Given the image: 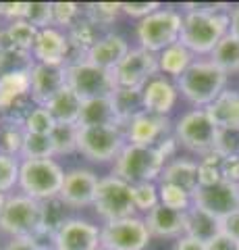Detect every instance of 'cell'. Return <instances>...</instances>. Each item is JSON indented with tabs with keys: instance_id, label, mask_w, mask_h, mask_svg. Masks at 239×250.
Returning a JSON list of instances; mask_svg holds the SVG:
<instances>
[{
	"instance_id": "obj_37",
	"label": "cell",
	"mask_w": 239,
	"mask_h": 250,
	"mask_svg": "<svg viewBox=\"0 0 239 250\" xmlns=\"http://www.w3.org/2000/svg\"><path fill=\"white\" fill-rule=\"evenodd\" d=\"M56 125H58L56 119L46 106H34L27 113L25 121H23L25 131H29V134H42V136H50Z\"/></svg>"
},
{
	"instance_id": "obj_2",
	"label": "cell",
	"mask_w": 239,
	"mask_h": 250,
	"mask_svg": "<svg viewBox=\"0 0 239 250\" xmlns=\"http://www.w3.org/2000/svg\"><path fill=\"white\" fill-rule=\"evenodd\" d=\"M227 73L219 69L212 61H196L179 80L177 88L196 106H208L214 103L227 85Z\"/></svg>"
},
{
	"instance_id": "obj_21",
	"label": "cell",
	"mask_w": 239,
	"mask_h": 250,
	"mask_svg": "<svg viewBox=\"0 0 239 250\" xmlns=\"http://www.w3.org/2000/svg\"><path fill=\"white\" fill-rule=\"evenodd\" d=\"M177 94H179V88L171 80H166V77H154L142 90L144 111L168 117V113L175 108Z\"/></svg>"
},
{
	"instance_id": "obj_22",
	"label": "cell",
	"mask_w": 239,
	"mask_h": 250,
	"mask_svg": "<svg viewBox=\"0 0 239 250\" xmlns=\"http://www.w3.org/2000/svg\"><path fill=\"white\" fill-rule=\"evenodd\" d=\"M148 231L152 238H175L179 240L185 236V213L175 208H168L165 205H158L144 217Z\"/></svg>"
},
{
	"instance_id": "obj_52",
	"label": "cell",
	"mask_w": 239,
	"mask_h": 250,
	"mask_svg": "<svg viewBox=\"0 0 239 250\" xmlns=\"http://www.w3.org/2000/svg\"><path fill=\"white\" fill-rule=\"evenodd\" d=\"M221 228H222V233H227V236L235 238L239 242V208L221 219Z\"/></svg>"
},
{
	"instance_id": "obj_49",
	"label": "cell",
	"mask_w": 239,
	"mask_h": 250,
	"mask_svg": "<svg viewBox=\"0 0 239 250\" xmlns=\"http://www.w3.org/2000/svg\"><path fill=\"white\" fill-rule=\"evenodd\" d=\"M27 13V2H0V17L11 21H21L25 19Z\"/></svg>"
},
{
	"instance_id": "obj_30",
	"label": "cell",
	"mask_w": 239,
	"mask_h": 250,
	"mask_svg": "<svg viewBox=\"0 0 239 250\" xmlns=\"http://www.w3.org/2000/svg\"><path fill=\"white\" fill-rule=\"evenodd\" d=\"M112 100L123 127H127L129 121L144 111V96L137 88H117L112 92Z\"/></svg>"
},
{
	"instance_id": "obj_11",
	"label": "cell",
	"mask_w": 239,
	"mask_h": 250,
	"mask_svg": "<svg viewBox=\"0 0 239 250\" xmlns=\"http://www.w3.org/2000/svg\"><path fill=\"white\" fill-rule=\"evenodd\" d=\"M150 240L148 225L137 215L106 221L100 228V246L104 250H146Z\"/></svg>"
},
{
	"instance_id": "obj_46",
	"label": "cell",
	"mask_w": 239,
	"mask_h": 250,
	"mask_svg": "<svg viewBox=\"0 0 239 250\" xmlns=\"http://www.w3.org/2000/svg\"><path fill=\"white\" fill-rule=\"evenodd\" d=\"M160 9H163L160 2H123V13H127L129 17H137L140 21Z\"/></svg>"
},
{
	"instance_id": "obj_38",
	"label": "cell",
	"mask_w": 239,
	"mask_h": 250,
	"mask_svg": "<svg viewBox=\"0 0 239 250\" xmlns=\"http://www.w3.org/2000/svg\"><path fill=\"white\" fill-rule=\"evenodd\" d=\"M158 192H160V205L168 208L185 213V210L194 207V194L185 192L183 188H177L173 184H158Z\"/></svg>"
},
{
	"instance_id": "obj_14",
	"label": "cell",
	"mask_w": 239,
	"mask_h": 250,
	"mask_svg": "<svg viewBox=\"0 0 239 250\" xmlns=\"http://www.w3.org/2000/svg\"><path fill=\"white\" fill-rule=\"evenodd\" d=\"M100 177L92 169L86 167H75L65 173V182L60 188L58 198L71 208H83V207H94L96 190H98Z\"/></svg>"
},
{
	"instance_id": "obj_39",
	"label": "cell",
	"mask_w": 239,
	"mask_h": 250,
	"mask_svg": "<svg viewBox=\"0 0 239 250\" xmlns=\"http://www.w3.org/2000/svg\"><path fill=\"white\" fill-rule=\"evenodd\" d=\"M222 159L219 152H208L202 156V161L198 163V175H200V186H214L222 182V173H221V165Z\"/></svg>"
},
{
	"instance_id": "obj_26",
	"label": "cell",
	"mask_w": 239,
	"mask_h": 250,
	"mask_svg": "<svg viewBox=\"0 0 239 250\" xmlns=\"http://www.w3.org/2000/svg\"><path fill=\"white\" fill-rule=\"evenodd\" d=\"M67 38H69V44H71V59H69V62H73L77 59H86V54L92 50V46L102 36H100V29L90 19L81 17L75 25L67 29Z\"/></svg>"
},
{
	"instance_id": "obj_59",
	"label": "cell",
	"mask_w": 239,
	"mask_h": 250,
	"mask_svg": "<svg viewBox=\"0 0 239 250\" xmlns=\"http://www.w3.org/2000/svg\"><path fill=\"white\" fill-rule=\"evenodd\" d=\"M0 29H2V27H0Z\"/></svg>"
},
{
	"instance_id": "obj_23",
	"label": "cell",
	"mask_w": 239,
	"mask_h": 250,
	"mask_svg": "<svg viewBox=\"0 0 239 250\" xmlns=\"http://www.w3.org/2000/svg\"><path fill=\"white\" fill-rule=\"evenodd\" d=\"M100 125H110V127H123L121 119L114 108L112 94L110 96H100L83 100L81 117H79V127H100ZM125 129V127H123Z\"/></svg>"
},
{
	"instance_id": "obj_58",
	"label": "cell",
	"mask_w": 239,
	"mask_h": 250,
	"mask_svg": "<svg viewBox=\"0 0 239 250\" xmlns=\"http://www.w3.org/2000/svg\"><path fill=\"white\" fill-rule=\"evenodd\" d=\"M98 250H104V248H102V246H100V248H98Z\"/></svg>"
},
{
	"instance_id": "obj_5",
	"label": "cell",
	"mask_w": 239,
	"mask_h": 250,
	"mask_svg": "<svg viewBox=\"0 0 239 250\" xmlns=\"http://www.w3.org/2000/svg\"><path fill=\"white\" fill-rule=\"evenodd\" d=\"M181 27H183L181 13H177L175 9H160L137 23L135 36L137 42H140V48L160 54L168 46L179 42Z\"/></svg>"
},
{
	"instance_id": "obj_53",
	"label": "cell",
	"mask_w": 239,
	"mask_h": 250,
	"mask_svg": "<svg viewBox=\"0 0 239 250\" xmlns=\"http://www.w3.org/2000/svg\"><path fill=\"white\" fill-rule=\"evenodd\" d=\"M177 138L175 136H166L165 140H160V142L156 144V148H158V152H160V156L166 161V163H171V159L175 156V152H177Z\"/></svg>"
},
{
	"instance_id": "obj_54",
	"label": "cell",
	"mask_w": 239,
	"mask_h": 250,
	"mask_svg": "<svg viewBox=\"0 0 239 250\" xmlns=\"http://www.w3.org/2000/svg\"><path fill=\"white\" fill-rule=\"evenodd\" d=\"M173 250H206V244L200 242L196 238H189V236H181L179 240L175 242Z\"/></svg>"
},
{
	"instance_id": "obj_43",
	"label": "cell",
	"mask_w": 239,
	"mask_h": 250,
	"mask_svg": "<svg viewBox=\"0 0 239 250\" xmlns=\"http://www.w3.org/2000/svg\"><path fill=\"white\" fill-rule=\"evenodd\" d=\"M44 205V229L42 233H50L55 238L56 229L60 225L65 223V202L60 198H55V200H48V202H42Z\"/></svg>"
},
{
	"instance_id": "obj_42",
	"label": "cell",
	"mask_w": 239,
	"mask_h": 250,
	"mask_svg": "<svg viewBox=\"0 0 239 250\" xmlns=\"http://www.w3.org/2000/svg\"><path fill=\"white\" fill-rule=\"evenodd\" d=\"M214 152H219L221 156L239 154V125H229V127H219L217 129Z\"/></svg>"
},
{
	"instance_id": "obj_48",
	"label": "cell",
	"mask_w": 239,
	"mask_h": 250,
	"mask_svg": "<svg viewBox=\"0 0 239 250\" xmlns=\"http://www.w3.org/2000/svg\"><path fill=\"white\" fill-rule=\"evenodd\" d=\"M185 13L189 11H200V13H214V15H229V4L225 2H185L183 4Z\"/></svg>"
},
{
	"instance_id": "obj_10",
	"label": "cell",
	"mask_w": 239,
	"mask_h": 250,
	"mask_svg": "<svg viewBox=\"0 0 239 250\" xmlns=\"http://www.w3.org/2000/svg\"><path fill=\"white\" fill-rule=\"evenodd\" d=\"M217 125L208 117L206 108H194L185 113L175 123V138L177 142L183 144L187 150L198 154H208L214 150V140H217Z\"/></svg>"
},
{
	"instance_id": "obj_25",
	"label": "cell",
	"mask_w": 239,
	"mask_h": 250,
	"mask_svg": "<svg viewBox=\"0 0 239 250\" xmlns=\"http://www.w3.org/2000/svg\"><path fill=\"white\" fill-rule=\"evenodd\" d=\"M160 184H173L177 188H183L185 192L194 194L200 186V175H198V163L189 159H175L166 163L160 175Z\"/></svg>"
},
{
	"instance_id": "obj_29",
	"label": "cell",
	"mask_w": 239,
	"mask_h": 250,
	"mask_svg": "<svg viewBox=\"0 0 239 250\" xmlns=\"http://www.w3.org/2000/svg\"><path fill=\"white\" fill-rule=\"evenodd\" d=\"M194 62H196L194 52H191L189 48H185L181 42L168 46L166 50H163L158 54V69L165 75L175 77V80H179V77L187 71Z\"/></svg>"
},
{
	"instance_id": "obj_57",
	"label": "cell",
	"mask_w": 239,
	"mask_h": 250,
	"mask_svg": "<svg viewBox=\"0 0 239 250\" xmlns=\"http://www.w3.org/2000/svg\"><path fill=\"white\" fill-rule=\"evenodd\" d=\"M0 127H2V113H0Z\"/></svg>"
},
{
	"instance_id": "obj_35",
	"label": "cell",
	"mask_w": 239,
	"mask_h": 250,
	"mask_svg": "<svg viewBox=\"0 0 239 250\" xmlns=\"http://www.w3.org/2000/svg\"><path fill=\"white\" fill-rule=\"evenodd\" d=\"M6 34L13 40V44L17 46L19 50L23 52H32L34 50V44H36V38L40 34V29L34 27L32 23H27L25 19L21 21H11L9 25H4Z\"/></svg>"
},
{
	"instance_id": "obj_47",
	"label": "cell",
	"mask_w": 239,
	"mask_h": 250,
	"mask_svg": "<svg viewBox=\"0 0 239 250\" xmlns=\"http://www.w3.org/2000/svg\"><path fill=\"white\" fill-rule=\"evenodd\" d=\"M221 173H222V182L239 186V154L225 156V159H222Z\"/></svg>"
},
{
	"instance_id": "obj_34",
	"label": "cell",
	"mask_w": 239,
	"mask_h": 250,
	"mask_svg": "<svg viewBox=\"0 0 239 250\" xmlns=\"http://www.w3.org/2000/svg\"><path fill=\"white\" fill-rule=\"evenodd\" d=\"M77 138H79V125H65L58 123L50 134L55 156H65L77 152Z\"/></svg>"
},
{
	"instance_id": "obj_8",
	"label": "cell",
	"mask_w": 239,
	"mask_h": 250,
	"mask_svg": "<svg viewBox=\"0 0 239 250\" xmlns=\"http://www.w3.org/2000/svg\"><path fill=\"white\" fill-rule=\"evenodd\" d=\"M96 213L106 221H117V219L133 217L137 210L133 205V188L131 184L123 182L117 175L100 177L96 198H94Z\"/></svg>"
},
{
	"instance_id": "obj_24",
	"label": "cell",
	"mask_w": 239,
	"mask_h": 250,
	"mask_svg": "<svg viewBox=\"0 0 239 250\" xmlns=\"http://www.w3.org/2000/svg\"><path fill=\"white\" fill-rule=\"evenodd\" d=\"M222 231L221 228V219L217 215L208 213V210L200 207H191L189 210H185V236L196 238L200 242L208 244L212 238H217Z\"/></svg>"
},
{
	"instance_id": "obj_41",
	"label": "cell",
	"mask_w": 239,
	"mask_h": 250,
	"mask_svg": "<svg viewBox=\"0 0 239 250\" xmlns=\"http://www.w3.org/2000/svg\"><path fill=\"white\" fill-rule=\"evenodd\" d=\"M19 173H21V159L0 152V192L9 196L13 188L19 186Z\"/></svg>"
},
{
	"instance_id": "obj_12",
	"label": "cell",
	"mask_w": 239,
	"mask_h": 250,
	"mask_svg": "<svg viewBox=\"0 0 239 250\" xmlns=\"http://www.w3.org/2000/svg\"><path fill=\"white\" fill-rule=\"evenodd\" d=\"M158 71V54L148 52L144 48H131L112 73L114 80H117V88L144 90V85L154 80Z\"/></svg>"
},
{
	"instance_id": "obj_3",
	"label": "cell",
	"mask_w": 239,
	"mask_h": 250,
	"mask_svg": "<svg viewBox=\"0 0 239 250\" xmlns=\"http://www.w3.org/2000/svg\"><path fill=\"white\" fill-rule=\"evenodd\" d=\"M63 167L55 159H29L21 161L19 188L21 194L37 202H48L58 198L60 188L65 182Z\"/></svg>"
},
{
	"instance_id": "obj_15",
	"label": "cell",
	"mask_w": 239,
	"mask_h": 250,
	"mask_svg": "<svg viewBox=\"0 0 239 250\" xmlns=\"http://www.w3.org/2000/svg\"><path fill=\"white\" fill-rule=\"evenodd\" d=\"M194 205L222 219L239 208V186L229 182L198 186V190L194 192Z\"/></svg>"
},
{
	"instance_id": "obj_33",
	"label": "cell",
	"mask_w": 239,
	"mask_h": 250,
	"mask_svg": "<svg viewBox=\"0 0 239 250\" xmlns=\"http://www.w3.org/2000/svg\"><path fill=\"white\" fill-rule=\"evenodd\" d=\"M25 127L23 123H13L2 119V127H0V152L9 156H21V148L25 142Z\"/></svg>"
},
{
	"instance_id": "obj_4",
	"label": "cell",
	"mask_w": 239,
	"mask_h": 250,
	"mask_svg": "<svg viewBox=\"0 0 239 250\" xmlns=\"http://www.w3.org/2000/svg\"><path fill=\"white\" fill-rule=\"evenodd\" d=\"M165 167L166 161L160 156L156 146H137L127 142L112 165V175L135 186L160 179Z\"/></svg>"
},
{
	"instance_id": "obj_28",
	"label": "cell",
	"mask_w": 239,
	"mask_h": 250,
	"mask_svg": "<svg viewBox=\"0 0 239 250\" xmlns=\"http://www.w3.org/2000/svg\"><path fill=\"white\" fill-rule=\"evenodd\" d=\"M206 113L217 127L239 125V92L225 90L214 103L206 106Z\"/></svg>"
},
{
	"instance_id": "obj_55",
	"label": "cell",
	"mask_w": 239,
	"mask_h": 250,
	"mask_svg": "<svg viewBox=\"0 0 239 250\" xmlns=\"http://www.w3.org/2000/svg\"><path fill=\"white\" fill-rule=\"evenodd\" d=\"M229 34L231 36H235L237 40H239V4H235L233 9L229 11Z\"/></svg>"
},
{
	"instance_id": "obj_51",
	"label": "cell",
	"mask_w": 239,
	"mask_h": 250,
	"mask_svg": "<svg viewBox=\"0 0 239 250\" xmlns=\"http://www.w3.org/2000/svg\"><path fill=\"white\" fill-rule=\"evenodd\" d=\"M206 250H239V242L221 231L217 238H212L206 244Z\"/></svg>"
},
{
	"instance_id": "obj_56",
	"label": "cell",
	"mask_w": 239,
	"mask_h": 250,
	"mask_svg": "<svg viewBox=\"0 0 239 250\" xmlns=\"http://www.w3.org/2000/svg\"><path fill=\"white\" fill-rule=\"evenodd\" d=\"M6 198H9V196H6V194H2V192H0V215H2V210H4V205H6Z\"/></svg>"
},
{
	"instance_id": "obj_44",
	"label": "cell",
	"mask_w": 239,
	"mask_h": 250,
	"mask_svg": "<svg viewBox=\"0 0 239 250\" xmlns=\"http://www.w3.org/2000/svg\"><path fill=\"white\" fill-rule=\"evenodd\" d=\"M25 21L32 23L37 29L55 27V13H52V2H27Z\"/></svg>"
},
{
	"instance_id": "obj_6",
	"label": "cell",
	"mask_w": 239,
	"mask_h": 250,
	"mask_svg": "<svg viewBox=\"0 0 239 250\" xmlns=\"http://www.w3.org/2000/svg\"><path fill=\"white\" fill-rule=\"evenodd\" d=\"M0 229L17 236H42L44 229V205L25 194H13L6 198L4 210L0 215Z\"/></svg>"
},
{
	"instance_id": "obj_13",
	"label": "cell",
	"mask_w": 239,
	"mask_h": 250,
	"mask_svg": "<svg viewBox=\"0 0 239 250\" xmlns=\"http://www.w3.org/2000/svg\"><path fill=\"white\" fill-rule=\"evenodd\" d=\"M55 250H98L100 248V228L88 219L67 217L65 223L56 229Z\"/></svg>"
},
{
	"instance_id": "obj_19",
	"label": "cell",
	"mask_w": 239,
	"mask_h": 250,
	"mask_svg": "<svg viewBox=\"0 0 239 250\" xmlns=\"http://www.w3.org/2000/svg\"><path fill=\"white\" fill-rule=\"evenodd\" d=\"M27 98H32V67L0 75V113H11L25 104Z\"/></svg>"
},
{
	"instance_id": "obj_27",
	"label": "cell",
	"mask_w": 239,
	"mask_h": 250,
	"mask_svg": "<svg viewBox=\"0 0 239 250\" xmlns=\"http://www.w3.org/2000/svg\"><path fill=\"white\" fill-rule=\"evenodd\" d=\"M46 108L52 113V117L56 119V123L65 125H79L81 108H83V98L79 94H75L71 88H67L63 92H58L55 98L50 100Z\"/></svg>"
},
{
	"instance_id": "obj_7",
	"label": "cell",
	"mask_w": 239,
	"mask_h": 250,
	"mask_svg": "<svg viewBox=\"0 0 239 250\" xmlns=\"http://www.w3.org/2000/svg\"><path fill=\"white\" fill-rule=\"evenodd\" d=\"M67 83L83 100L110 96L117 90L114 73L90 62L88 59H77L67 65Z\"/></svg>"
},
{
	"instance_id": "obj_50",
	"label": "cell",
	"mask_w": 239,
	"mask_h": 250,
	"mask_svg": "<svg viewBox=\"0 0 239 250\" xmlns=\"http://www.w3.org/2000/svg\"><path fill=\"white\" fill-rule=\"evenodd\" d=\"M4 250H46V248L40 246L36 236H17L6 242Z\"/></svg>"
},
{
	"instance_id": "obj_9",
	"label": "cell",
	"mask_w": 239,
	"mask_h": 250,
	"mask_svg": "<svg viewBox=\"0 0 239 250\" xmlns=\"http://www.w3.org/2000/svg\"><path fill=\"white\" fill-rule=\"evenodd\" d=\"M127 138L123 127H79L77 138V152H81L92 163H109L117 161V156L125 148Z\"/></svg>"
},
{
	"instance_id": "obj_31",
	"label": "cell",
	"mask_w": 239,
	"mask_h": 250,
	"mask_svg": "<svg viewBox=\"0 0 239 250\" xmlns=\"http://www.w3.org/2000/svg\"><path fill=\"white\" fill-rule=\"evenodd\" d=\"M210 61L219 69H222L227 75L239 73V40L235 36L227 34L217 44V48L210 52Z\"/></svg>"
},
{
	"instance_id": "obj_18",
	"label": "cell",
	"mask_w": 239,
	"mask_h": 250,
	"mask_svg": "<svg viewBox=\"0 0 239 250\" xmlns=\"http://www.w3.org/2000/svg\"><path fill=\"white\" fill-rule=\"evenodd\" d=\"M32 57L42 65H67L71 59V44H69L67 31H60L58 27L40 29Z\"/></svg>"
},
{
	"instance_id": "obj_17",
	"label": "cell",
	"mask_w": 239,
	"mask_h": 250,
	"mask_svg": "<svg viewBox=\"0 0 239 250\" xmlns=\"http://www.w3.org/2000/svg\"><path fill=\"white\" fill-rule=\"evenodd\" d=\"M171 131V121L168 117L154 115L148 111H142L135 115L125 127V138L129 144L137 146H156L160 140H165Z\"/></svg>"
},
{
	"instance_id": "obj_16",
	"label": "cell",
	"mask_w": 239,
	"mask_h": 250,
	"mask_svg": "<svg viewBox=\"0 0 239 250\" xmlns=\"http://www.w3.org/2000/svg\"><path fill=\"white\" fill-rule=\"evenodd\" d=\"M67 65H42L32 67V103L34 106H46L58 92L67 88Z\"/></svg>"
},
{
	"instance_id": "obj_40",
	"label": "cell",
	"mask_w": 239,
	"mask_h": 250,
	"mask_svg": "<svg viewBox=\"0 0 239 250\" xmlns=\"http://www.w3.org/2000/svg\"><path fill=\"white\" fill-rule=\"evenodd\" d=\"M133 188V205L135 210H142V213L148 215L152 208H156L160 205V192L158 186L154 182H146V184H135Z\"/></svg>"
},
{
	"instance_id": "obj_1",
	"label": "cell",
	"mask_w": 239,
	"mask_h": 250,
	"mask_svg": "<svg viewBox=\"0 0 239 250\" xmlns=\"http://www.w3.org/2000/svg\"><path fill=\"white\" fill-rule=\"evenodd\" d=\"M229 15L189 11L183 15L179 42L194 54H210L217 44L229 34Z\"/></svg>"
},
{
	"instance_id": "obj_20",
	"label": "cell",
	"mask_w": 239,
	"mask_h": 250,
	"mask_svg": "<svg viewBox=\"0 0 239 250\" xmlns=\"http://www.w3.org/2000/svg\"><path fill=\"white\" fill-rule=\"evenodd\" d=\"M129 42L123 36L114 34V31H106L100 40L92 46V50L86 54V59L94 65L114 71L119 67V62L127 57L129 52Z\"/></svg>"
},
{
	"instance_id": "obj_32",
	"label": "cell",
	"mask_w": 239,
	"mask_h": 250,
	"mask_svg": "<svg viewBox=\"0 0 239 250\" xmlns=\"http://www.w3.org/2000/svg\"><path fill=\"white\" fill-rule=\"evenodd\" d=\"M123 13V2H90L83 9V17L90 19L98 29H109Z\"/></svg>"
},
{
	"instance_id": "obj_45",
	"label": "cell",
	"mask_w": 239,
	"mask_h": 250,
	"mask_svg": "<svg viewBox=\"0 0 239 250\" xmlns=\"http://www.w3.org/2000/svg\"><path fill=\"white\" fill-rule=\"evenodd\" d=\"M52 13H55V27L69 29L83 17V9L77 2H52Z\"/></svg>"
},
{
	"instance_id": "obj_36",
	"label": "cell",
	"mask_w": 239,
	"mask_h": 250,
	"mask_svg": "<svg viewBox=\"0 0 239 250\" xmlns=\"http://www.w3.org/2000/svg\"><path fill=\"white\" fill-rule=\"evenodd\" d=\"M55 156V148H52L50 136L42 134H25V142L21 148V161L29 159H52Z\"/></svg>"
}]
</instances>
